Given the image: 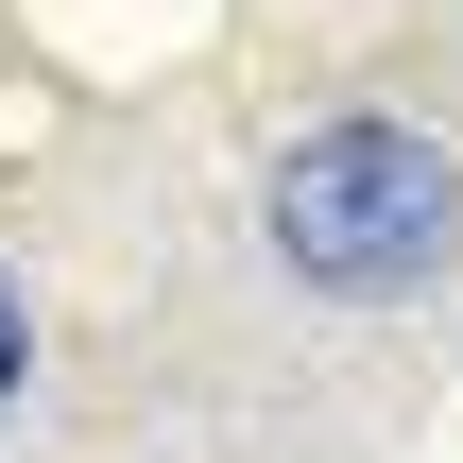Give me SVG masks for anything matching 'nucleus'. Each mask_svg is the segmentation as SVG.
Listing matches in <instances>:
<instances>
[{
    "label": "nucleus",
    "instance_id": "1",
    "mask_svg": "<svg viewBox=\"0 0 463 463\" xmlns=\"http://www.w3.org/2000/svg\"><path fill=\"white\" fill-rule=\"evenodd\" d=\"M258 223H275V258H292L309 292L395 309V292L447 275V241H463V155L412 137V120H309V137L275 155Z\"/></svg>",
    "mask_w": 463,
    "mask_h": 463
},
{
    "label": "nucleus",
    "instance_id": "2",
    "mask_svg": "<svg viewBox=\"0 0 463 463\" xmlns=\"http://www.w3.org/2000/svg\"><path fill=\"white\" fill-rule=\"evenodd\" d=\"M17 378H34V326H17V275H0V412H17Z\"/></svg>",
    "mask_w": 463,
    "mask_h": 463
}]
</instances>
